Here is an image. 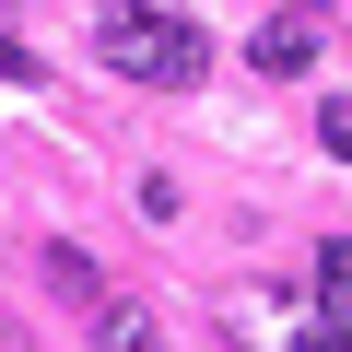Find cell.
Listing matches in <instances>:
<instances>
[{"instance_id":"6","label":"cell","mask_w":352,"mask_h":352,"mask_svg":"<svg viewBox=\"0 0 352 352\" xmlns=\"http://www.w3.org/2000/svg\"><path fill=\"white\" fill-rule=\"evenodd\" d=\"M0 82H47V59H36L24 36H0Z\"/></svg>"},{"instance_id":"8","label":"cell","mask_w":352,"mask_h":352,"mask_svg":"<svg viewBox=\"0 0 352 352\" xmlns=\"http://www.w3.org/2000/svg\"><path fill=\"white\" fill-rule=\"evenodd\" d=\"M0 12H12V0H0Z\"/></svg>"},{"instance_id":"1","label":"cell","mask_w":352,"mask_h":352,"mask_svg":"<svg viewBox=\"0 0 352 352\" xmlns=\"http://www.w3.org/2000/svg\"><path fill=\"white\" fill-rule=\"evenodd\" d=\"M94 59H106L118 82L188 94V82L212 71V36H200L188 12H153V0H106V12H94Z\"/></svg>"},{"instance_id":"5","label":"cell","mask_w":352,"mask_h":352,"mask_svg":"<svg viewBox=\"0 0 352 352\" xmlns=\"http://www.w3.org/2000/svg\"><path fill=\"white\" fill-rule=\"evenodd\" d=\"M317 153H340V164H352V94H329V106H317Z\"/></svg>"},{"instance_id":"3","label":"cell","mask_w":352,"mask_h":352,"mask_svg":"<svg viewBox=\"0 0 352 352\" xmlns=\"http://www.w3.org/2000/svg\"><path fill=\"white\" fill-rule=\"evenodd\" d=\"M94 352H164V317L118 294V305H94Z\"/></svg>"},{"instance_id":"2","label":"cell","mask_w":352,"mask_h":352,"mask_svg":"<svg viewBox=\"0 0 352 352\" xmlns=\"http://www.w3.org/2000/svg\"><path fill=\"white\" fill-rule=\"evenodd\" d=\"M247 71H258V82H305V71H317V12H270V24L247 36Z\"/></svg>"},{"instance_id":"7","label":"cell","mask_w":352,"mask_h":352,"mask_svg":"<svg viewBox=\"0 0 352 352\" xmlns=\"http://www.w3.org/2000/svg\"><path fill=\"white\" fill-rule=\"evenodd\" d=\"M305 352H352V329H340V317H329V329H305Z\"/></svg>"},{"instance_id":"4","label":"cell","mask_w":352,"mask_h":352,"mask_svg":"<svg viewBox=\"0 0 352 352\" xmlns=\"http://www.w3.org/2000/svg\"><path fill=\"white\" fill-rule=\"evenodd\" d=\"M317 294H329V317L352 329V235H329V247H317Z\"/></svg>"}]
</instances>
